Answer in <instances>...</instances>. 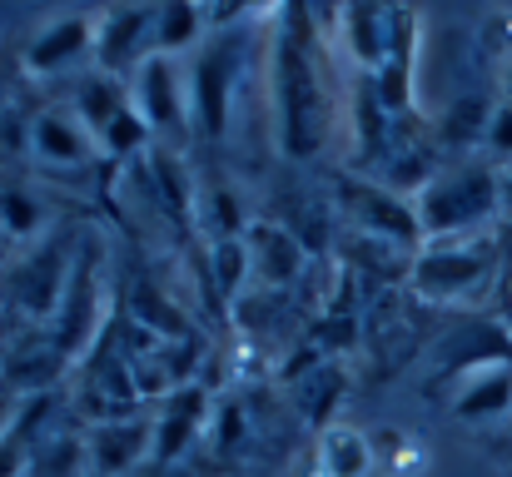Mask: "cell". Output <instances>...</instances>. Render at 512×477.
Segmentation results:
<instances>
[{"instance_id":"1","label":"cell","mask_w":512,"mask_h":477,"mask_svg":"<svg viewBox=\"0 0 512 477\" xmlns=\"http://www.w3.org/2000/svg\"><path fill=\"white\" fill-rule=\"evenodd\" d=\"M319 35H314V15L304 5H294L284 15V30L274 40V105H279V145L294 159H314L324 150L329 120H334V100L324 85V65H319Z\"/></svg>"},{"instance_id":"2","label":"cell","mask_w":512,"mask_h":477,"mask_svg":"<svg viewBox=\"0 0 512 477\" xmlns=\"http://www.w3.org/2000/svg\"><path fill=\"white\" fill-rule=\"evenodd\" d=\"M413 204H418L423 244H443V239H458V234L478 229V224L503 204V179H498L488 164L443 169Z\"/></svg>"},{"instance_id":"3","label":"cell","mask_w":512,"mask_h":477,"mask_svg":"<svg viewBox=\"0 0 512 477\" xmlns=\"http://www.w3.org/2000/svg\"><path fill=\"white\" fill-rule=\"evenodd\" d=\"M249 45H254L249 20H234L209 35V45L199 50V60L189 70V110L209 140H219L229 130V100H234V80L249 65Z\"/></svg>"},{"instance_id":"4","label":"cell","mask_w":512,"mask_h":477,"mask_svg":"<svg viewBox=\"0 0 512 477\" xmlns=\"http://www.w3.org/2000/svg\"><path fill=\"white\" fill-rule=\"evenodd\" d=\"M493 244L473 239V244H428L413 259V289L428 299H458L468 289H478L493 274Z\"/></svg>"},{"instance_id":"5","label":"cell","mask_w":512,"mask_h":477,"mask_svg":"<svg viewBox=\"0 0 512 477\" xmlns=\"http://www.w3.org/2000/svg\"><path fill=\"white\" fill-rule=\"evenodd\" d=\"M95 249L90 254H75V269H70V284H65V299L50 318V338L65 358H80L90 353L95 333H100V269H95Z\"/></svg>"},{"instance_id":"6","label":"cell","mask_w":512,"mask_h":477,"mask_svg":"<svg viewBox=\"0 0 512 477\" xmlns=\"http://www.w3.org/2000/svg\"><path fill=\"white\" fill-rule=\"evenodd\" d=\"M339 199L358 219V229H368L388 244H423L418 204H408V194H393L388 184H368V179H339Z\"/></svg>"},{"instance_id":"7","label":"cell","mask_w":512,"mask_h":477,"mask_svg":"<svg viewBox=\"0 0 512 477\" xmlns=\"http://www.w3.org/2000/svg\"><path fill=\"white\" fill-rule=\"evenodd\" d=\"M155 5H135V10H110L95 25V60L105 75H140V65L155 55Z\"/></svg>"},{"instance_id":"8","label":"cell","mask_w":512,"mask_h":477,"mask_svg":"<svg viewBox=\"0 0 512 477\" xmlns=\"http://www.w3.org/2000/svg\"><path fill=\"white\" fill-rule=\"evenodd\" d=\"M135 80H140V85H135L140 115L150 120V130L179 145V140L189 135V90H184V75H179L174 55H160V50H155V55L140 65Z\"/></svg>"},{"instance_id":"9","label":"cell","mask_w":512,"mask_h":477,"mask_svg":"<svg viewBox=\"0 0 512 477\" xmlns=\"http://www.w3.org/2000/svg\"><path fill=\"white\" fill-rule=\"evenodd\" d=\"M244 244H249V274L259 284H269V289H289L304 274V264H309L304 244L274 219H249Z\"/></svg>"},{"instance_id":"10","label":"cell","mask_w":512,"mask_h":477,"mask_svg":"<svg viewBox=\"0 0 512 477\" xmlns=\"http://www.w3.org/2000/svg\"><path fill=\"white\" fill-rule=\"evenodd\" d=\"M204 423H209V388H204V383H189V388H179L174 398H165V413H160V423H155V458H150V463H165V468L179 463L184 448L199 443Z\"/></svg>"},{"instance_id":"11","label":"cell","mask_w":512,"mask_h":477,"mask_svg":"<svg viewBox=\"0 0 512 477\" xmlns=\"http://www.w3.org/2000/svg\"><path fill=\"white\" fill-rule=\"evenodd\" d=\"M90 468L95 477H125L135 473L145 458H155V428L150 423H100L90 433Z\"/></svg>"},{"instance_id":"12","label":"cell","mask_w":512,"mask_h":477,"mask_svg":"<svg viewBox=\"0 0 512 477\" xmlns=\"http://www.w3.org/2000/svg\"><path fill=\"white\" fill-rule=\"evenodd\" d=\"M70 269H75V259L55 244H45L35 259H25L20 264V274H15V299L25 304V314L35 318H55V309H60V299H65V284H70Z\"/></svg>"},{"instance_id":"13","label":"cell","mask_w":512,"mask_h":477,"mask_svg":"<svg viewBox=\"0 0 512 477\" xmlns=\"http://www.w3.org/2000/svg\"><path fill=\"white\" fill-rule=\"evenodd\" d=\"M80 55H95V25L85 15H60L50 20L30 50H25V70L30 75H60L65 65H75Z\"/></svg>"},{"instance_id":"14","label":"cell","mask_w":512,"mask_h":477,"mask_svg":"<svg viewBox=\"0 0 512 477\" xmlns=\"http://www.w3.org/2000/svg\"><path fill=\"white\" fill-rule=\"evenodd\" d=\"M508 408H512V363H493V368L468 373V383L453 398V418L458 423H488V418H503Z\"/></svg>"},{"instance_id":"15","label":"cell","mask_w":512,"mask_h":477,"mask_svg":"<svg viewBox=\"0 0 512 477\" xmlns=\"http://www.w3.org/2000/svg\"><path fill=\"white\" fill-rule=\"evenodd\" d=\"M30 150H35V159H45L55 169H75V164L90 159V135L70 115H40L30 125Z\"/></svg>"},{"instance_id":"16","label":"cell","mask_w":512,"mask_h":477,"mask_svg":"<svg viewBox=\"0 0 512 477\" xmlns=\"http://www.w3.org/2000/svg\"><path fill=\"white\" fill-rule=\"evenodd\" d=\"M343 40H348L353 60L373 75L388 60V10H378V5H348L343 10Z\"/></svg>"},{"instance_id":"17","label":"cell","mask_w":512,"mask_h":477,"mask_svg":"<svg viewBox=\"0 0 512 477\" xmlns=\"http://www.w3.org/2000/svg\"><path fill=\"white\" fill-rule=\"evenodd\" d=\"M60 363H65V353L55 348V338L45 333V338H30V343H20L15 353H10V363H5V378H10V388H30L35 398L60 378Z\"/></svg>"},{"instance_id":"18","label":"cell","mask_w":512,"mask_h":477,"mask_svg":"<svg viewBox=\"0 0 512 477\" xmlns=\"http://www.w3.org/2000/svg\"><path fill=\"white\" fill-rule=\"evenodd\" d=\"M314 463L324 468V477H363L373 468V438H363L353 428H329L319 438Z\"/></svg>"},{"instance_id":"19","label":"cell","mask_w":512,"mask_h":477,"mask_svg":"<svg viewBox=\"0 0 512 477\" xmlns=\"http://www.w3.org/2000/svg\"><path fill=\"white\" fill-rule=\"evenodd\" d=\"M204 25H209V15H204L199 5H189V0L160 5V15H155V50H160V55H179L184 45L199 40Z\"/></svg>"},{"instance_id":"20","label":"cell","mask_w":512,"mask_h":477,"mask_svg":"<svg viewBox=\"0 0 512 477\" xmlns=\"http://www.w3.org/2000/svg\"><path fill=\"white\" fill-rule=\"evenodd\" d=\"M125 105H130V95H125V85H120L115 75H90L85 90H80V120H85L95 135H105Z\"/></svg>"},{"instance_id":"21","label":"cell","mask_w":512,"mask_h":477,"mask_svg":"<svg viewBox=\"0 0 512 477\" xmlns=\"http://www.w3.org/2000/svg\"><path fill=\"white\" fill-rule=\"evenodd\" d=\"M488 125H493L488 100H483V95H463L458 105H448L438 135H443V145H478V140L488 145Z\"/></svg>"},{"instance_id":"22","label":"cell","mask_w":512,"mask_h":477,"mask_svg":"<svg viewBox=\"0 0 512 477\" xmlns=\"http://www.w3.org/2000/svg\"><path fill=\"white\" fill-rule=\"evenodd\" d=\"M204 279L214 284L219 299H234L239 284L249 279V244L244 239H224V244H209V264H204Z\"/></svg>"},{"instance_id":"23","label":"cell","mask_w":512,"mask_h":477,"mask_svg":"<svg viewBox=\"0 0 512 477\" xmlns=\"http://www.w3.org/2000/svg\"><path fill=\"white\" fill-rule=\"evenodd\" d=\"M353 120H358V150L368 159L383 155V140H388V110H383V100H378V90H373V75H363L358 80V90H353Z\"/></svg>"},{"instance_id":"24","label":"cell","mask_w":512,"mask_h":477,"mask_svg":"<svg viewBox=\"0 0 512 477\" xmlns=\"http://www.w3.org/2000/svg\"><path fill=\"white\" fill-rule=\"evenodd\" d=\"M155 130H150V120L140 115V105H125L120 115H115V125L100 135V145H105V155L110 159H135V155H150L155 145Z\"/></svg>"},{"instance_id":"25","label":"cell","mask_w":512,"mask_h":477,"mask_svg":"<svg viewBox=\"0 0 512 477\" xmlns=\"http://www.w3.org/2000/svg\"><path fill=\"white\" fill-rule=\"evenodd\" d=\"M199 224L214 234V244H224V239H244V234H249V219H244V209H239V199H234L229 189H209V194H204V204H199Z\"/></svg>"},{"instance_id":"26","label":"cell","mask_w":512,"mask_h":477,"mask_svg":"<svg viewBox=\"0 0 512 477\" xmlns=\"http://www.w3.org/2000/svg\"><path fill=\"white\" fill-rule=\"evenodd\" d=\"M80 458H90V448L80 438H45V443H30V468L40 477H75Z\"/></svg>"},{"instance_id":"27","label":"cell","mask_w":512,"mask_h":477,"mask_svg":"<svg viewBox=\"0 0 512 477\" xmlns=\"http://www.w3.org/2000/svg\"><path fill=\"white\" fill-rule=\"evenodd\" d=\"M299 398H304V418L314 428H324V418L334 413V403L343 398V373L339 368H314L304 383H299Z\"/></svg>"},{"instance_id":"28","label":"cell","mask_w":512,"mask_h":477,"mask_svg":"<svg viewBox=\"0 0 512 477\" xmlns=\"http://www.w3.org/2000/svg\"><path fill=\"white\" fill-rule=\"evenodd\" d=\"M40 229V204L25 189H0V234L5 239H30Z\"/></svg>"},{"instance_id":"29","label":"cell","mask_w":512,"mask_h":477,"mask_svg":"<svg viewBox=\"0 0 512 477\" xmlns=\"http://www.w3.org/2000/svg\"><path fill=\"white\" fill-rule=\"evenodd\" d=\"M488 150H493V155H503V159H512V100L493 110V125H488Z\"/></svg>"},{"instance_id":"30","label":"cell","mask_w":512,"mask_h":477,"mask_svg":"<svg viewBox=\"0 0 512 477\" xmlns=\"http://www.w3.org/2000/svg\"><path fill=\"white\" fill-rule=\"evenodd\" d=\"M239 438H244V413H239V403H219V428H214V443L229 453Z\"/></svg>"},{"instance_id":"31","label":"cell","mask_w":512,"mask_h":477,"mask_svg":"<svg viewBox=\"0 0 512 477\" xmlns=\"http://www.w3.org/2000/svg\"><path fill=\"white\" fill-rule=\"evenodd\" d=\"M25 468H30V443L10 433V438L0 443V477H20Z\"/></svg>"},{"instance_id":"32","label":"cell","mask_w":512,"mask_h":477,"mask_svg":"<svg viewBox=\"0 0 512 477\" xmlns=\"http://www.w3.org/2000/svg\"><path fill=\"white\" fill-rule=\"evenodd\" d=\"M15 418H20V403H15L10 393H0V443L10 438V428H15Z\"/></svg>"},{"instance_id":"33","label":"cell","mask_w":512,"mask_h":477,"mask_svg":"<svg viewBox=\"0 0 512 477\" xmlns=\"http://www.w3.org/2000/svg\"><path fill=\"white\" fill-rule=\"evenodd\" d=\"M150 477H194V473L179 468V463H170V468H165V463H150Z\"/></svg>"},{"instance_id":"34","label":"cell","mask_w":512,"mask_h":477,"mask_svg":"<svg viewBox=\"0 0 512 477\" xmlns=\"http://www.w3.org/2000/svg\"><path fill=\"white\" fill-rule=\"evenodd\" d=\"M503 204L512 209V164H508V174H503Z\"/></svg>"},{"instance_id":"35","label":"cell","mask_w":512,"mask_h":477,"mask_svg":"<svg viewBox=\"0 0 512 477\" xmlns=\"http://www.w3.org/2000/svg\"><path fill=\"white\" fill-rule=\"evenodd\" d=\"M503 309H508V318H512V274H508V284H503Z\"/></svg>"},{"instance_id":"36","label":"cell","mask_w":512,"mask_h":477,"mask_svg":"<svg viewBox=\"0 0 512 477\" xmlns=\"http://www.w3.org/2000/svg\"><path fill=\"white\" fill-rule=\"evenodd\" d=\"M503 254L512 259V224H508V234H503Z\"/></svg>"},{"instance_id":"37","label":"cell","mask_w":512,"mask_h":477,"mask_svg":"<svg viewBox=\"0 0 512 477\" xmlns=\"http://www.w3.org/2000/svg\"><path fill=\"white\" fill-rule=\"evenodd\" d=\"M508 100H512V65H508Z\"/></svg>"},{"instance_id":"38","label":"cell","mask_w":512,"mask_h":477,"mask_svg":"<svg viewBox=\"0 0 512 477\" xmlns=\"http://www.w3.org/2000/svg\"><path fill=\"white\" fill-rule=\"evenodd\" d=\"M0 254H5V234H0Z\"/></svg>"}]
</instances>
